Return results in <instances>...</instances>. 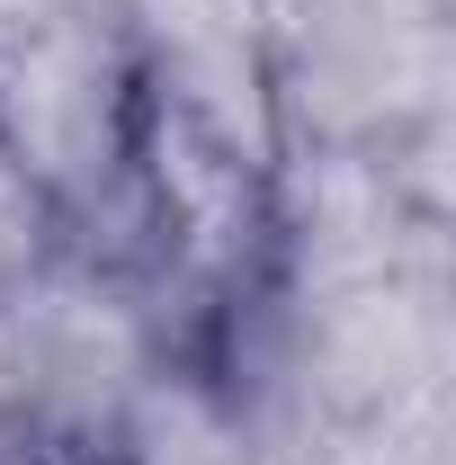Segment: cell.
I'll return each instance as SVG.
<instances>
[{
	"instance_id": "6da1fadb",
	"label": "cell",
	"mask_w": 456,
	"mask_h": 465,
	"mask_svg": "<svg viewBox=\"0 0 456 465\" xmlns=\"http://www.w3.org/2000/svg\"><path fill=\"white\" fill-rule=\"evenodd\" d=\"M99 260L134 287L153 349L188 385H233L251 367L295 260L286 125L251 36L197 18L116 27Z\"/></svg>"
},
{
	"instance_id": "7a4b0ae2",
	"label": "cell",
	"mask_w": 456,
	"mask_h": 465,
	"mask_svg": "<svg viewBox=\"0 0 456 465\" xmlns=\"http://www.w3.org/2000/svg\"><path fill=\"white\" fill-rule=\"evenodd\" d=\"M0 465H144V457L125 448V430H108V420L18 403V411H0Z\"/></svg>"
}]
</instances>
